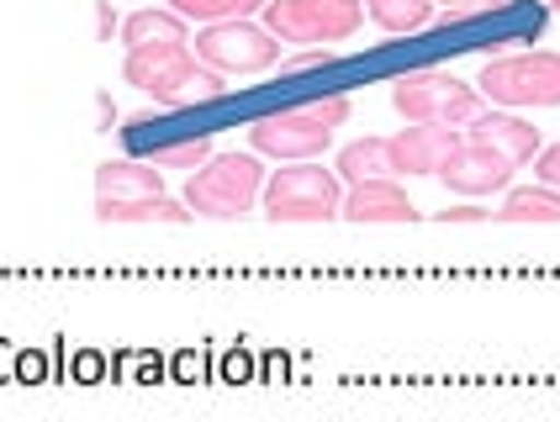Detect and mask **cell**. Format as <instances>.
I'll return each mask as SVG.
<instances>
[{
    "instance_id": "obj_1",
    "label": "cell",
    "mask_w": 560,
    "mask_h": 422,
    "mask_svg": "<svg viewBox=\"0 0 560 422\" xmlns=\"http://www.w3.org/2000/svg\"><path fill=\"white\" fill-rule=\"evenodd\" d=\"M122 80L132 91L154 95L159 106L186 112V106H212L228 95L222 74H212L207 63H196L190 43H159V48H127Z\"/></svg>"
},
{
    "instance_id": "obj_2",
    "label": "cell",
    "mask_w": 560,
    "mask_h": 422,
    "mask_svg": "<svg viewBox=\"0 0 560 422\" xmlns=\"http://www.w3.org/2000/svg\"><path fill=\"white\" fill-rule=\"evenodd\" d=\"M349 121V95H317V101H302V106H285V112H270L249 127L254 153H270V159H285V164H307L334 143Z\"/></svg>"
},
{
    "instance_id": "obj_3",
    "label": "cell",
    "mask_w": 560,
    "mask_h": 422,
    "mask_svg": "<svg viewBox=\"0 0 560 422\" xmlns=\"http://www.w3.org/2000/svg\"><path fill=\"white\" fill-rule=\"evenodd\" d=\"M265 164L254 153H212L196 175L186 180L190 216H212V222H238L265 190Z\"/></svg>"
},
{
    "instance_id": "obj_4",
    "label": "cell",
    "mask_w": 560,
    "mask_h": 422,
    "mask_svg": "<svg viewBox=\"0 0 560 422\" xmlns=\"http://www.w3.org/2000/svg\"><path fill=\"white\" fill-rule=\"evenodd\" d=\"M392 106L418 127H470L481 117V91L444 69H412L392 80Z\"/></svg>"
},
{
    "instance_id": "obj_5",
    "label": "cell",
    "mask_w": 560,
    "mask_h": 422,
    "mask_svg": "<svg viewBox=\"0 0 560 422\" xmlns=\"http://www.w3.org/2000/svg\"><path fill=\"white\" fill-rule=\"evenodd\" d=\"M259 201H265V216L270 222H328V216H339V175L334 169H323V164H285L276 169L265 190H259Z\"/></svg>"
},
{
    "instance_id": "obj_6",
    "label": "cell",
    "mask_w": 560,
    "mask_h": 422,
    "mask_svg": "<svg viewBox=\"0 0 560 422\" xmlns=\"http://www.w3.org/2000/svg\"><path fill=\"white\" fill-rule=\"evenodd\" d=\"M365 22V5L360 0H270L265 5V22L276 43H349Z\"/></svg>"
},
{
    "instance_id": "obj_7",
    "label": "cell",
    "mask_w": 560,
    "mask_h": 422,
    "mask_svg": "<svg viewBox=\"0 0 560 422\" xmlns=\"http://www.w3.org/2000/svg\"><path fill=\"white\" fill-rule=\"evenodd\" d=\"M476 91L498 106H560V54H513L481 69Z\"/></svg>"
},
{
    "instance_id": "obj_8",
    "label": "cell",
    "mask_w": 560,
    "mask_h": 422,
    "mask_svg": "<svg viewBox=\"0 0 560 422\" xmlns=\"http://www.w3.org/2000/svg\"><path fill=\"white\" fill-rule=\"evenodd\" d=\"M196 59L212 74H259L280 59V43L259 22H212L196 32Z\"/></svg>"
},
{
    "instance_id": "obj_9",
    "label": "cell",
    "mask_w": 560,
    "mask_h": 422,
    "mask_svg": "<svg viewBox=\"0 0 560 422\" xmlns=\"http://www.w3.org/2000/svg\"><path fill=\"white\" fill-rule=\"evenodd\" d=\"M439 180L450 185V190H460V196H492V190H502V185L513 180V164L502 153H492L487 143L460 138V149L444 159Z\"/></svg>"
},
{
    "instance_id": "obj_10",
    "label": "cell",
    "mask_w": 560,
    "mask_h": 422,
    "mask_svg": "<svg viewBox=\"0 0 560 422\" xmlns=\"http://www.w3.org/2000/svg\"><path fill=\"white\" fill-rule=\"evenodd\" d=\"M392 149V169L397 175H439L444 159L460 149V127H402L397 138H386Z\"/></svg>"
},
{
    "instance_id": "obj_11",
    "label": "cell",
    "mask_w": 560,
    "mask_h": 422,
    "mask_svg": "<svg viewBox=\"0 0 560 422\" xmlns=\"http://www.w3.org/2000/svg\"><path fill=\"white\" fill-rule=\"evenodd\" d=\"M466 138L470 143H487L492 153H502L513 169H524L534 153L545 149V143H539V127L524 117H508V112H481V117L466 127Z\"/></svg>"
},
{
    "instance_id": "obj_12",
    "label": "cell",
    "mask_w": 560,
    "mask_h": 422,
    "mask_svg": "<svg viewBox=\"0 0 560 422\" xmlns=\"http://www.w3.org/2000/svg\"><path fill=\"white\" fill-rule=\"evenodd\" d=\"M343 222H418V207L407 201V190L397 180H371V185H349V196L339 201Z\"/></svg>"
},
{
    "instance_id": "obj_13",
    "label": "cell",
    "mask_w": 560,
    "mask_h": 422,
    "mask_svg": "<svg viewBox=\"0 0 560 422\" xmlns=\"http://www.w3.org/2000/svg\"><path fill=\"white\" fill-rule=\"evenodd\" d=\"M143 196H164V180H159L154 164L117 159V164L95 169V201H143Z\"/></svg>"
},
{
    "instance_id": "obj_14",
    "label": "cell",
    "mask_w": 560,
    "mask_h": 422,
    "mask_svg": "<svg viewBox=\"0 0 560 422\" xmlns=\"http://www.w3.org/2000/svg\"><path fill=\"white\" fill-rule=\"evenodd\" d=\"M101 222H164V227H186L190 207L186 201H170V196H143V201H95Z\"/></svg>"
},
{
    "instance_id": "obj_15",
    "label": "cell",
    "mask_w": 560,
    "mask_h": 422,
    "mask_svg": "<svg viewBox=\"0 0 560 422\" xmlns=\"http://www.w3.org/2000/svg\"><path fill=\"white\" fill-rule=\"evenodd\" d=\"M334 175L349 185H371V180H397V169H392V149H386V138H360V143H349L339 153V164H334Z\"/></svg>"
},
{
    "instance_id": "obj_16",
    "label": "cell",
    "mask_w": 560,
    "mask_h": 422,
    "mask_svg": "<svg viewBox=\"0 0 560 422\" xmlns=\"http://www.w3.org/2000/svg\"><path fill=\"white\" fill-rule=\"evenodd\" d=\"M122 43H127V48L190 43V37H186V16H175V11H132V16L122 22Z\"/></svg>"
},
{
    "instance_id": "obj_17",
    "label": "cell",
    "mask_w": 560,
    "mask_h": 422,
    "mask_svg": "<svg viewBox=\"0 0 560 422\" xmlns=\"http://www.w3.org/2000/svg\"><path fill=\"white\" fill-rule=\"evenodd\" d=\"M492 216H498V222H545V227H556L560 222V190H550V185L508 190L502 211H492Z\"/></svg>"
},
{
    "instance_id": "obj_18",
    "label": "cell",
    "mask_w": 560,
    "mask_h": 422,
    "mask_svg": "<svg viewBox=\"0 0 560 422\" xmlns=\"http://www.w3.org/2000/svg\"><path fill=\"white\" fill-rule=\"evenodd\" d=\"M365 11H371V22L381 32H418L434 22V0H365Z\"/></svg>"
},
{
    "instance_id": "obj_19",
    "label": "cell",
    "mask_w": 560,
    "mask_h": 422,
    "mask_svg": "<svg viewBox=\"0 0 560 422\" xmlns=\"http://www.w3.org/2000/svg\"><path fill=\"white\" fill-rule=\"evenodd\" d=\"M265 5H270V0H170L175 16L201 22V27H212V22H244L249 11H265Z\"/></svg>"
},
{
    "instance_id": "obj_20",
    "label": "cell",
    "mask_w": 560,
    "mask_h": 422,
    "mask_svg": "<svg viewBox=\"0 0 560 422\" xmlns=\"http://www.w3.org/2000/svg\"><path fill=\"white\" fill-rule=\"evenodd\" d=\"M207 159H212V138H207V132H201V138H186V143H164V149L149 153L154 169H190V175H196Z\"/></svg>"
},
{
    "instance_id": "obj_21",
    "label": "cell",
    "mask_w": 560,
    "mask_h": 422,
    "mask_svg": "<svg viewBox=\"0 0 560 422\" xmlns=\"http://www.w3.org/2000/svg\"><path fill=\"white\" fill-rule=\"evenodd\" d=\"M254 370H259V360H254L249 349H228L218 360V380H233V386H238V380H254Z\"/></svg>"
},
{
    "instance_id": "obj_22",
    "label": "cell",
    "mask_w": 560,
    "mask_h": 422,
    "mask_svg": "<svg viewBox=\"0 0 560 422\" xmlns=\"http://www.w3.org/2000/svg\"><path fill=\"white\" fill-rule=\"evenodd\" d=\"M117 370H138V380H143V386L164 380V360H159V354H143V349H127L122 360H117Z\"/></svg>"
},
{
    "instance_id": "obj_23",
    "label": "cell",
    "mask_w": 560,
    "mask_h": 422,
    "mask_svg": "<svg viewBox=\"0 0 560 422\" xmlns=\"http://www.w3.org/2000/svg\"><path fill=\"white\" fill-rule=\"evenodd\" d=\"M534 175H539V185L560 190V143H550V149L534 153Z\"/></svg>"
},
{
    "instance_id": "obj_24",
    "label": "cell",
    "mask_w": 560,
    "mask_h": 422,
    "mask_svg": "<svg viewBox=\"0 0 560 422\" xmlns=\"http://www.w3.org/2000/svg\"><path fill=\"white\" fill-rule=\"evenodd\" d=\"M16 380H27V386L48 380V360L37 349H16Z\"/></svg>"
},
{
    "instance_id": "obj_25",
    "label": "cell",
    "mask_w": 560,
    "mask_h": 422,
    "mask_svg": "<svg viewBox=\"0 0 560 422\" xmlns=\"http://www.w3.org/2000/svg\"><path fill=\"white\" fill-rule=\"evenodd\" d=\"M328 63H339L334 48H312V54H302V59H285V74H307V69H328Z\"/></svg>"
},
{
    "instance_id": "obj_26",
    "label": "cell",
    "mask_w": 560,
    "mask_h": 422,
    "mask_svg": "<svg viewBox=\"0 0 560 422\" xmlns=\"http://www.w3.org/2000/svg\"><path fill=\"white\" fill-rule=\"evenodd\" d=\"M101 375H106V354H95V349H85V354L74 360V380H80V386H95Z\"/></svg>"
},
{
    "instance_id": "obj_27",
    "label": "cell",
    "mask_w": 560,
    "mask_h": 422,
    "mask_svg": "<svg viewBox=\"0 0 560 422\" xmlns=\"http://www.w3.org/2000/svg\"><path fill=\"white\" fill-rule=\"evenodd\" d=\"M285 370H291V360L285 354H259V370H254V380H285Z\"/></svg>"
},
{
    "instance_id": "obj_28",
    "label": "cell",
    "mask_w": 560,
    "mask_h": 422,
    "mask_svg": "<svg viewBox=\"0 0 560 422\" xmlns=\"http://www.w3.org/2000/svg\"><path fill=\"white\" fill-rule=\"evenodd\" d=\"M170 375H175V380H196V375H201V354H196V349H180V354L170 360Z\"/></svg>"
},
{
    "instance_id": "obj_29",
    "label": "cell",
    "mask_w": 560,
    "mask_h": 422,
    "mask_svg": "<svg viewBox=\"0 0 560 422\" xmlns=\"http://www.w3.org/2000/svg\"><path fill=\"white\" fill-rule=\"evenodd\" d=\"M487 216H492V211H481V207H450V211H439V222H444V227H450V222H460V227H466V222H487Z\"/></svg>"
},
{
    "instance_id": "obj_30",
    "label": "cell",
    "mask_w": 560,
    "mask_h": 422,
    "mask_svg": "<svg viewBox=\"0 0 560 422\" xmlns=\"http://www.w3.org/2000/svg\"><path fill=\"white\" fill-rule=\"evenodd\" d=\"M5 380H16V343L0 338V386H5Z\"/></svg>"
},
{
    "instance_id": "obj_31",
    "label": "cell",
    "mask_w": 560,
    "mask_h": 422,
    "mask_svg": "<svg viewBox=\"0 0 560 422\" xmlns=\"http://www.w3.org/2000/svg\"><path fill=\"white\" fill-rule=\"evenodd\" d=\"M434 5H444V11H470L476 0H434Z\"/></svg>"
},
{
    "instance_id": "obj_32",
    "label": "cell",
    "mask_w": 560,
    "mask_h": 422,
    "mask_svg": "<svg viewBox=\"0 0 560 422\" xmlns=\"http://www.w3.org/2000/svg\"><path fill=\"white\" fill-rule=\"evenodd\" d=\"M545 5H550V11H556V16H560V0H545Z\"/></svg>"
}]
</instances>
